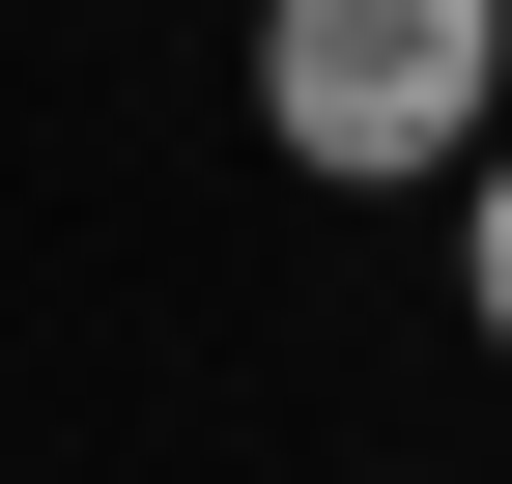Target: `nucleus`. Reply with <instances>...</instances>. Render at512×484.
<instances>
[{
  "label": "nucleus",
  "mask_w": 512,
  "mask_h": 484,
  "mask_svg": "<svg viewBox=\"0 0 512 484\" xmlns=\"http://www.w3.org/2000/svg\"><path fill=\"white\" fill-rule=\"evenodd\" d=\"M512 0H256V114L285 171H484Z\"/></svg>",
  "instance_id": "nucleus-1"
},
{
  "label": "nucleus",
  "mask_w": 512,
  "mask_h": 484,
  "mask_svg": "<svg viewBox=\"0 0 512 484\" xmlns=\"http://www.w3.org/2000/svg\"><path fill=\"white\" fill-rule=\"evenodd\" d=\"M456 314L512 342V143H484V200H456Z\"/></svg>",
  "instance_id": "nucleus-2"
}]
</instances>
